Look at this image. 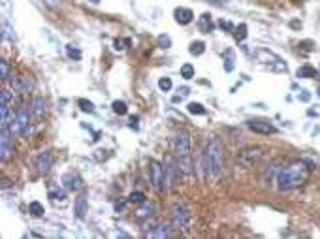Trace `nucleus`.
Here are the masks:
<instances>
[{
    "label": "nucleus",
    "mask_w": 320,
    "mask_h": 239,
    "mask_svg": "<svg viewBox=\"0 0 320 239\" xmlns=\"http://www.w3.org/2000/svg\"><path fill=\"white\" fill-rule=\"evenodd\" d=\"M190 211L185 203H173L172 205V226L179 232H186L190 228Z\"/></svg>",
    "instance_id": "nucleus-4"
},
{
    "label": "nucleus",
    "mask_w": 320,
    "mask_h": 239,
    "mask_svg": "<svg viewBox=\"0 0 320 239\" xmlns=\"http://www.w3.org/2000/svg\"><path fill=\"white\" fill-rule=\"evenodd\" d=\"M202 169H204V175H207V177L209 175L217 177L224 169V145L219 138L207 140L204 155H202Z\"/></svg>",
    "instance_id": "nucleus-2"
},
{
    "label": "nucleus",
    "mask_w": 320,
    "mask_h": 239,
    "mask_svg": "<svg viewBox=\"0 0 320 239\" xmlns=\"http://www.w3.org/2000/svg\"><path fill=\"white\" fill-rule=\"evenodd\" d=\"M262 156H264L262 147H245L237 153V162L243 167H252L262 160Z\"/></svg>",
    "instance_id": "nucleus-6"
},
{
    "label": "nucleus",
    "mask_w": 320,
    "mask_h": 239,
    "mask_svg": "<svg viewBox=\"0 0 320 239\" xmlns=\"http://www.w3.org/2000/svg\"><path fill=\"white\" fill-rule=\"evenodd\" d=\"M28 120H30V109L26 111L25 108H21L15 113V117L12 119L10 130H12L13 134H21L23 138H28V134H30V124H28Z\"/></svg>",
    "instance_id": "nucleus-5"
},
{
    "label": "nucleus",
    "mask_w": 320,
    "mask_h": 239,
    "mask_svg": "<svg viewBox=\"0 0 320 239\" xmlns=\"http://www.w3.org/2000/svg\"><path fill=\"white\" fill-rule=\"evenodd\" d=\"M159 87H160V91H164V93H170V91H172V87H173L172 79H170V77H160Z\"/></svg>",
    "instance_id": "nucleus-30"
},
{
    "label": "nucleus",
    "mask_w": 320,
    "mask_h": 239,
    "mask_svg": "<svg viewBox=\"0 0 320 239\" xmlns=\"http://www.w3.org/2000/svg\"><path fill=\"white\" fill-rule=\"evenodd\" d=\"M77 104H79V108L83 109V111H87V113H92V111H94V104L89 102V100H83V98H81Z\"/></svg>",
    "instance_id": "nucleus-31"
},
{
    "label": "nucleus",
    "mask_w": 320,
    "mask_h": 239,
    "mask_svg": "<svg viewBox=\"0 0 320 239\" xmlns=\"http://www.w3.org/2000/svg\"><path fill=\"white\" fill-rule=\"evenodd\" d=\"M153 213H155V203L143 202L141 203V207L134 213V218L137 220V222H141V220H145V218H149V216H153Z\"/></svg>",
    "instance_id": "nucleus-16"
},
{
    "label": "nucleus",
    "mask_w": 320,
    "mask_h": 239,
    "mask_svg": "<svg viewBox=\"0 0 320 239\" xmlns=\"http://www.w3.org/2000/svg\"><path fill=\"white\" fill-rule=\"evenodd\" d=\"M194 75H196V70H194L192 64H183V66H181V77H183V79L188 81V79H192Z\"/></svg>",
    "instance_id": "nucleus-25"
},
{
    "label": "nucleus",
    "mask_w": 320,
    "mask_h": 239,
    "mask_svg": "<svg viewBox=\"0 0 320 239\" xmlns=\"http://www.w3.org/2000/svg\"><path fill=\"white\" fill-rule=\"evenodd\" d=\"M130 128L137 130V117H132V119H130Z\"/></svg>",
    "instance_id": "nucleus-39"
},
{
    "label": "nucleus",
    "mask_w": 320,
    "mask_h": 239,
    "mask_svg": "<svg viewBox=\"0 0 320 239\" xmlns=\"http://www.w3.org/2000/svg\"><path fill=\"white\" fill-rule=\"evenodd\" d=\"M13 132L10 128H0V158L2 162H8L13 156V143H12Z\"/></svg>",
    "instance_id": "nucleus-8"
},
{
    "label": "nucleus",
    "mask_w": 320,
    "mask_h": 239,
    "mask_svg": "<svg viewBox=\"0 0 320 239\" xmlns=\"http://www.w3.org/2000/svg\"><path fill=\"white\" fill-rule=\"evenodd\" d=\"M123 207H124V203H115V209H117V211L123 209Z\"/></svg>",
    "instance_id": "nucleus-41"
},
{
    "label": "nucleus",
    "mask_w": 320,
    "mask_h": 239,
    "mask_svg": "<svg viewBox=\"0 0 320 239\" xmlns=\"http://www.w3.org/2000/svg\"><path fill=\"white\" fill-rule=\"evenodd\" d=\"M111 109H113L115 115H126V113H128V106L124 104L123 100H115V102L111 104Z\"/></svg>",
    "instance_id": "nucleus-23"
},
{
    "label": "nucleus",
    "mask_w": 320,
    "mask_h": 239,
    "mask_svg": "<svg viewBox=\"0 0 320 239\" xmlns=\"http://www.w3.org/2000/svg\"><path fill=\"white\" fill-rule=\"evenodd\" d=\"M12 91L15 95H25L30 91V81L25 77H12Z\"/></svg>",
    "instance_id": "nucleus-17"
},
{
    "label": "nucleus",
    "mask_w": 320,
    "mask_h": 239,
    "mask_svg": "<svg viewBox=\"0 0 320 239\" xmlns=\"http://www.w3.org/2000/svg\"><path fill=\"white\" fill-rule=\"evenodd\" d=\"M172 149L175 156H186L190 155V134L188 130H179L175 132L172 142Z\"/></svg>",
    "instance_id": "nucleus-7"
},
{
    "label": "nucleus",
    "mask_w": 320,
    "mask_h": 239,
    "mask_svg": "<svg viewBox=\"0 0 320 239\" xmlns=\"http://www.w3.org/2000/svg\"><path fill=\"white\" fill-rule=\"evenodd\" d=\"M188 51H190V55L200 57V55H204V51H206V44H204V42H192Z\"/></svg>",
    "instance_id": "nucleus-24"
},
{
    "label": "nucleus",
    "mask_w": 320,
    "mask_h": 239,
    "mask_svg": "<svg viewBox=\"0 0 320 239\" xmlns=\"http://www.w3.org/2000/svg\"><path fill=\"white\" fill-rule=\"evenodd\" d=\"M198 28L204 32V34H209L213 30V21H211V13H204L198 21Z\"/></svg>",
    "instance_id": "nucleus-20"
},
{
    "label": "nucleus",
    "mask_w": 320,
    "mask_h": 239,
    "mask_svg": "<svg viewBox=\"0 0 320 239\" xmlns=\"http://www.w3.org/2000/svg\"><path fill=\"white\" fill-rule=\"evenodd\" d=\"M311 169L305 160H294L290 164H283V167L279 169V175H277V189L281 192H288L299 189L301 185H305L311 177Z\"/></svg>",
    "instance_id": "nucleus-1"
},
{
    "label": "nucleus",
    "mask_w": 320,
    "mask_h": 239,
    "mask_svg": "<svg viewBox=\"0 0 320 239\" xmlns=\"http://www.w3.org/2000/svg\"><path fill=\"white\" fill-rule=\"evenodd\" d=\"M226 57H228V59H226V72H232V68H234V64H232V62H234V55H232V51H228Z\"/></svg>",
    "instance_id": "nucleus-35"
},
{
    "label": "nucleus",
    "mask_w": 320,
    "mask_h": 239,
    "mask_svg": "<svg viewBox=\"0 0 320 239\" xmlns=\"http://www.w3.org/2000/svg\"><path fill=\"white\" fill-rule=\"evenodd\" d=\"M301 100H309V95H307V91H301Z\"/></svg>",
    "instance_id": "nucleus-40"
},
{
    "label": "nucleus",
    "mask_w": 320,
    "mask_h": 239,
    "mask_svg": "<svg viewBox=\"0 0 320 239\" xmlns=\"http://www.w3.org/2000/svg\"><path fill=\"white\" fill-rule=\"evenodd\" d=\"M177 167H179V173H183L185 177H190L194 173V162H192L190 155L177 156Z\"/></svg>",
    "instance_id": "nucleus-13"
},
{
    "label": "nucleus",
    "mask_w": 320,
    "mask_h": 239,
    "mask_svg": "<svg viewBox=\"0 0 320 239\" xmlns=\"http://www.w3.org/2000/svg\"><path fill=\"white\" fill-rule=\"evenodd\" d=\"M221 28H226V30H232V23H230V21H224V19H222L221 23Z\"/></svg>",
    "instance_id": "nucleus-37"
},
{
    "label": "nucleus",
    "mask_w": 320,
    "mask_h": 239,
    "mask_svg": "<svg viewBox=\"0 0 320 239\" xmlns=\"http://www.w3.org/2000/svg\"><path fill=\"white\" fill-rule=\"evenodd\" d=\"M28 213L34 216V218H40V216H44V213H46V207L40 202H30V205H28Z\"/></svg>",
    "instance_id": "nucleus-21"
},
{
    "label": "nucleus",
    "mask_w": 320,
    "mask_h": 239,
    "mask_svg": "<svg viewBox=\"0 0 320 239\" xmlns=\"http://www.w3.org/2000/svg\"><path fill=\"white\" fill-rule=\"evenodd\" d=\"M49 196L53 200H64L66 196H64V192H49Z\"/></svg>",
    "instance_id": "nucleus-36"
},
{
    "label": "nucleus",
    "mask_w": 320,
    "mask_h": 239,
    "mask_svg": "<svg viewBox=\"0 0 320 239\" xmlns=\"http://www.w3.org/2000/svg\"><path fill=\"white\" fill-rule=\"evenodd\" d=\"M44 113H46V100L42 96H36L32 100V104H30V115L36 120H40L44 117Z\"/></svg>",
    "instance_id": "nucleus-14"
},
{
    "label": "nucleus",
    "mask_w": 320,
    "mask_h": 239,
    "mask_svg": "<svg viewBox=\"0 0 320 239\" xmlns=\"http://www.w3.org/2000/svg\"><path fill=\"white\" fill-rule=\"evenodd\" d=\"M247 126L252 132H256V134H262V136H270V134L277 132V128L271 122H268V120H249Z\"/></svg>",
    "instance_id": "nucleus-10"
},
{
    "label": "nucleus",
    "mask_w": 320,
    "mask_h": 239,
    "mask_svg": "<svg viewBox=\"0 0 320 239\" xmlns=\"http://www.w3.org/2000/svg\"><path fill=\"white\" fill-rule=\"evenodd\" d=\"M53 162H55V158L51 155L49 151H44V153H40L36 156V167L40 173H49L51 167H53Z\"/></svg>",
    "instance_id": "nucleus-11"
},
{
    "label": "nucleus",
    "mask_w": 320,
    "mask_h": 239,
    "mask_svg": "<svg viewBox=\"0 0 320 239\" xmlns=\"http://www.w3.org/2000/svg\"><path fill=\"white\" fill-rule=\"evenodd\" d=\"M159 46L164 49H168L170 46H172V40H170V36H159Z\"/></svg>",
    "instance_id": "nucleus-34"
},
{
    "label": "nucleus",
    "mask_w": 320,
    "mask_h": 239,
    "mask_svg": "<svg viewBox=\"0 0 320 239\" xmlns=\"http://www.w3.org/2000/svg\"><path fill=\"white\" fill-rule=\"evenodd\" d=\"M188 113H192V115H204V113H206V108H204L202 104H198V102H190V104H188Z\"/></svg>",
    "instance_id": "nucleus-28"
},
{
    "label": "nucleus",
    "mask_w": 320,
    "mask_h": 239,
    "mask_svg": "<svg viewBox=\"0 0 320 239\" xmlns=\"http://www.w3.org/2000/svg\"><path fill=\"white\" fill-rule=\"evenodd\" d=\"M66 53H68V57H70V59H75V60L81 59V51H79V49H75L74 46H68V48H66Z\"/></svg>",
    "instance_id": "nucleus-32"
},
{
    "label": "nucleus",
    "mask_w": 320,
    "mask_h": 239,
    "mask_svg": "<svg viewBox=\"0 0 320 239\" xmlns=\"http://www.w3.org/2000/svg\"><path fill=\"white\" fill-rule=\"evenodd\" d=\"M149 238L153 239H162V238H172L173 232H172V226L170 224H166V222H162V224H159L157 228H153L151 232L147 234Z\"/></svg>",
    "instance_id": "nucleus-15"
},
{
    "label": "nucleus",
    "mask_w": 320,
    "mask_h": 239,
    "mask_svg": "<svg viewBox=\"0 0 320 239\" xmlns=\"http://www.w3.org/2000/svg\"><path fill=\"white\" fill-rule=\"evenodd\" d=\"M0 79L2 81H8L10 79V64H8V60H0Z\"/></svg>",
    "instance_id": "nucleus-26"
},
{
    "label": "nucleus",
    "mask_w": 320,
    "mask_h": 239,
    "mask_svg": "<svg viewBox=\"0 0 320 239\" xmlns=\"http://www.w3.org/2000/svg\"><path fill=\"white\" fill-rule=\"evenodd\" d=\"M12 185V181L8 179V177H2V189H8Z\"/></svg>",
    "instance_id": "nucleus-38"
},
{
    "label": "nucleus",
    "mask_w": 320,
    "mask_h": 239,
    "mask_svg": "<svg viewBox=\"0 0 320 239\" xmlns=\"http://www.w3.org/2000/svg\"><path fill=\"white\" fill-rule=\"evenodd\" d=\"M62 183H64V189L70 192H79L83 189V181L77 173H66L62 177Z\"/></svg>",
    "instance_id": "nucleus-12"
},
{
    "label": "nucleus",
    "mask_w": 320,
    "mask_h": 239,
    "mask_svg": "<svg viewBox=\"0 0 320 239\" xmlns=\"http://www.w3.org/2000/svg\"><path fill=\"white\" fill-rule=\"evenodd\" d=\"M281 167H283V162L277 158V160L270 162V166L264 169V173H262V181H264L266 187H271V185H273V179L277 181V175H279V169H281Z\"/></svg>",
    "instance_id": "nucleus-9"
},
{
    "label": "nucleus",
    "mask_w": 320,
    "mask_h": 239,
    "mask_svg": "<svg viewBox=\"0 0 320 239\" xmlns=\"http://www.w3.org/2000/svg\"><path fill=\"white\" fill-rule=\"evenodd\" d=\"M130 48V40L126 38V40H115V49L117 51H123V49Z\"/></svg>",
    "instance_id": "nucleus-33"
},
{
    "label": "nucleus",
    "mask_w": 320,
    "mask_h": 239,
    "mask_svg": "<svg viewBox=\"0 0 320 239\" xmlns=\"http://www.w3.org/2000/svg\"><path fill=\"white\" fill-rule=\"evenodd\" d=\"M149 181L151 187L157 192H166L168 191V177H166V166L159 162V160H151L149 162Z\"/></svg>",
    "instance_id": "nucleus-3"
},
{
    "label": "nucleus",
    "mask_w": 320,
    "mask_h": 239,
    "mask_svg": "<svg viewBox=\"0 0 320 239\" xmlns=\"http://www.w3.org/2000/svg\"><path fill=\"white\" fill-rule=\"evenodd\" d=\"M234 36H235L237 42H243V40H245V38H247V24L245 23H241V24H237V26H235Z\"/></svg>",
    "instance_id": "nucleus-27"
},
{
    "label": "nucleus",
    "mask_w": 320,
    "mask_h": 239,
    "mask_svg": "<svg viewBox=\"0 0 320 239\" xmlns=\"http://www.w3.org/2000/svg\"><path fill=\"white\" fill-rule=\"evenodd\" d=\"M175 21L179 24H190L194 21V12L188 8H177L175 10Z\"/></svg>",
    "instance_id": "nucleus-18"
},
{
    "label": "nucleus",
    "mask_w": 320,
    "mask_h": 239,
    "mask_svg": "<svg viewBox=\"0 0 320 239\" xmlns=\"http://www.w3.org/2000/svg\"><path fill=\"white\" fill-rule=\"evenodd\" d=\"M98 2H100V0H92V4H98Z\"/></svg>",
    "instance_id": "nucleus-43"
},
{
    "label": "nucleus",
    "mask_w": 320,
    "mask_h": 239,
    "mask_svg": "<svg viewBox=\"0 0 320 239\" xmlns=\"http://www.w3.org/2000/svg\"><path fill=\"white\" fill-rule=\"evenodd\" d=\"M297 77H305V79H319V72L311 66V64H303L301 68H297Z\"/></svg>",
    "instance_id": "nucleus-19"
},
{
    "label": "nucleus",
    "mask_w": 320,
    "mask_h": 239,
    "mask_svg": "<svg viewBox=\"0 0 320 239\" xmlns=\"http://www.w3.org/2000/svg\"><path fill=\"white\" fill-rule=\"evenodd\" d=\"M181 95H183V96L188 95V89H186V87H183V89H181Z\"/></svg>",
    "instance_id": "nucleus-42"
},
{
    "label": "nucleus",
    "mask_w": 320,
    "mask_h": 239,
    "mask_svg": "<svg viewBox=\"0 0 320 239\" xmlns=\"http://www.w3.org/2000/svg\"><path fill=\"white\" fill-rule=\"evenodd\" d=\"M128 202H132V203H143V202H147V200H145V194H143V192L136 191V192H132V194L128 196Z\"/></svg>",
    "instance_id": "nucleus-29"
},
{
    "label": "nucleus",
    "mask_w": 320,
    "mask_h": 239,
    "mask_svg": "<svg viewBox=\"0 0 320 239\" xmlns=\"http://www.w3.org/2000/svg\"><path fill=\"white\" fill-rule=\"evenodd\" d=\"M85 213H87V198L85 196H79L75 200V215L79 216V218H83Z\"/></svg>",
    "instance_id": "nucleus-22"
}]
</instances>
